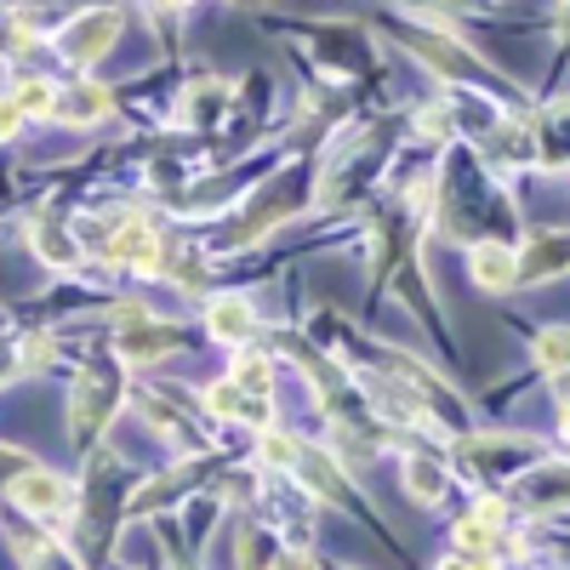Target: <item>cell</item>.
<instances>
[{"instance_id": "cell-21", "label": "cell", "mask_w": 570, "mask_h": 570, "mask_svg": "<svg viewBox=\"0 0 570 570\" xmlns=\"http://www.w3.org/2000/svg\"><path fill=\"white\" fill-rule=\"evenodd\" d=\"M440 570H497V564H491L485 553H462V559H445Z\"/></svg>"}, {"instance_id": "cell-12", "label": "cell", "mask_w": 570, "mask_h": 570, "mask_svg": "<svg viewBox=\"0 0 570 570\" xmlns=\"http://www.w3.org/2000/svg\"><path fill=\"white\" fill-rule=\"evenodd\" d=\"M52 109H58L69 126H91V120L109 115V91H104V86H75V91H63Z\"/></svg>"}, {"instance_id": "cell-11", "label": "cell", "mask_w": 570, "mask_h": 570, "mask_svg": "<svg viewBox=\"0 0 570 570\" xmlns=\"http://www.w3.org/2000/svg\"><path fill=\"white\" fill-rule=\"evenodd\" d=\"M416 52H428V63H434L440 75H456V80H468V75H480V63H473L456 40H445V35H416Z\"/></svg>"}, {"instance_id": "cell-6", "label": "cell", "mask_w": 570, "mask_h": 570, "mask_svg": "<svg viewBox=\"0 0 570 570\" xmlns=\"http://www.w3.org/2000/svg\"><path fill=\"white\" fill-rule=\"evenodd\" d=\"M12 502L23 508V513H63L69 508V480H58V473H46V468H29V473H18L12 480Z\"/></svg>"}, {"instance_id": "cell-13", "label": "cell", "mask_w": 570, "mask_h": 570, "mask_svg": "<svg viewBox=\"0 0 570 570\" xmlns=\"http://www.w3.org/2000/svg\"><path fill=\"white\" fill-rule=\"evenodd\" d=\"M206 411L223 416V422H268L240 389H234V383H212V389H206Z\"/></svg>"}, {"instance_id": "cell-19", "label": "cell", "mask_w": 570, "mask_h": 570, "mask_svg": "<svg viewBox=\"0 0 570 570\" xmlns=\"http://www.w3.org/2000/svg\"><path fill=\"white\" fill-rule=\"evenodd\" d=\"M263 456H268V462H279V468H292V462H297V440L268 434V440H263Z\"/></svg>"}, {"instance_id": "cell-7", "label": "cell", "mask_w": 570, "mask_h": 570, "mask_svg": "<svg viewBox=\"0 0 570 570\" xmlns=\"http://www.w3.org/2000/svg\"><path fill=\"white\" fill-rule=\"evenodd\" d=\"M564 263H570V240H564V234H537V240L525 246V257H513V268H519V279H525V285L559 274Z\"/></svg>"}, {"instance_id": "cell-22", "label": "cell", "mask_w": 570, "mask_h": 570, "mask_svg": "<svg viewBox=\"0 0 570 570\" xmlns=\"http://www.w3.org/2000/svg\"><path fill=\"white\" fill-rule=\"evenodd\" d=\"M274 570H314V559L308 553H285V559H274Z\"/></svg>"}, {"instance_id": "cell-4", "label": "cell", "mask_w": 570, "mask_h": 570, "mask_svg": "<svg viewBox=\"0 0 570 570\" xmlns=\"http://www.w3.org/2000/svg\"><path fill=\"white\" fill-rule=\"evenodd\" d=\"M115 35H120V12H86V18H75L58 35V52L69 63H91V58H104L115 46Z\"/></svg>"}, {"instance_id": "cell-16", "label": "cell", "mask_w": 570, "mask_h": 570, "mask_svg": "<svg viewBox=\"0 0 570 570\" xmlns=\"http://www.w3.org/2000/svg\"><path fill=\"white\" fill-rule=\"evenodd\" d=\"M35 252L52 263V268H69L75 263V240H69L58 223H35Z\"/></svg>"}, {"instance_id": "cell-1", "label": "cell", "mask_w": 570, "mask_h": 570, "mask_svg": "<svg viewBox=\"0 0 570 570\" xmlns=\"http://www.w3.org/2000/svg\"><path fill=\"white\" fill-rule=\"evenodd\" d=\"M115 394H120V383H115V376H104V371H80L75 376V389H69V422H75V440L80 445L109 422Z\"/></svg>"}, {"instance_id": "cell-3", "label": "cell", "mask_w": 570, "mask_h": 570, "mask_svg": "<svg viewBox=\"0 0 570 570\" xmlns=\"http://www.w3.org/2000/svg\"><path fill=\"white\" fill-rule=\"evenodd\" d=\"M98 252H104L109 263H131V268H142V274H160V268H166V246L155 240V228H142V223L109 228L104 240H98Z\"/></svg>"}, {"instance_id": "cell-10", "label": "cell", "mask_w": 570, "mask_h": 570, "mask_svg": "<svg viewBox=\"0 0 570 570\" xmlns=\"http://www.w3.org/2000/svg\"><path fill=\"white\" fill-rule=\"evenodd\" d=\"M234 389H240L263 416H274V371H268V360H240L234 365V376H228Z\"/></svg>"}, {"instance_id": "cell-20", "label": "cell", "mask_w": 570, "mask_h": 570, "mask_svg": "<svg viewBox=\"0 0 570 570\" xmlns=\"http://www.w3.org/2000/svg\"><path fill=\"white\" fill-rule=\"evenodd\" d=\"M18 126H23V109H18L12 98H0V142H7V137H12Z\"/></svg>"}, {"instance_id": "cell-9", "label": "cell", "mask_w": 570, "mask_h": 570, "mask_svg": "<svg viewBox=\"0 0 570 570\" xmlns=\"http://www.w3.org/2000/svg\"><path fill=\"white\" fill-rule=\"evenodd\" d=\"M206 325L217 331L223 343H246L252 337V303L246 297H212V308H206Z\"/></svg>"}, {"instance_id": "cell-14", "label": "cell", "mask_w": 570, "mask_h": 570, "mask_svg": "<svg viewBox=\"0 0 570 570\" xmlns=\"http://www.w3.org/2000/svg\"><path fill=\"white\" fill-rule=\"evenodd\" d=\"M497 525H502V502H480V508H473L468 519H462V525H456V542L462 548H491V537H497Z\"/></svg>"}, {"instance_id": "cell-15", "label": "cell", "mask_w": 570, "mask_h": 570, "mask_svg": "<svg viewBox=\"0 0 570 570\" xmlns=\"http://www.w3.org/2000/svg\"><path fill=\"white\" fill-rule=\"evenodd\" d=\"M405 491H411L416 502H440V491H445V473H440V462L416 456V462L405 468Z\"/></svg>"}, {"instance_id": "cell-8", "label": "cell", "mask_w": 570, "mask_h": 570, "mask_svg": "<svg viewBox=\"0 0 570 570\" xmlns=\"http://www.w3.org/2000/svg\"><path fill=\"white\" fill-rule=\"evenodd\" d=\"M513 257L519 252H508V246H497V240H485V246H473V257H468V268H473V279L485 285V292H508V285L519 279V268H513Z\"/></svg>"}, {"instance_id": "cell-18", "label": "cell", "mask_w": 570, "mask_h": 570, "mask_svg": "<svg viewBox=\"0 0 570 570\" xmlns=\"http://www.w3.org/2000/svg\"><path fill=\"white\" fill-rule=\"evenodd\" d=\"M12 104H18L23 115H46V109H52V104H58V91H52V86H46V80H23Z\"/></svg>"}, {"instance_id": "cell-17", "label": "cell", "mask_w": 570, "mask_h": 570, "mask_svg": "<svg viewBox=\"0 0 570 570\" xmlns=\"http://www.w3.org/2000/svg\"><path fill=\"white\" fill-rule=\"evenodd\" d=\"M537 365L548 371V376H559L564 365H570V331H542V337H537Z\"/></svg>"}, {"instance_id": "cell-2", "label": "cell", "mask_w": 570, "mask_h": 570, "mask_svg": "<svg viewBox=\"0 0 570 570\" xmlns=\"http://www.w3.org/2000/svg\"><path fill=\"white\" fill-rule=\"evenodd\" d=\"M297 206H303V177H297V171H279V177L263 188V200H257V206H246L240 228H234V240H257L263 228H274L279 217H292Z\"/></svg>"}, {"instance_id": "cell-5", "label": "cell", "mask_w": 570, "mask_h": 570, "mask_svg": "<svg viewBox=\"0 0 570 570\" xmlns=\"http://www.w3.org/2000/svg\"><path fill=\"white\" fill-rule=\"evenodd\" d=\"M120 325H131V331H115V354L120 360H155V354L177 348V331L149 320L142 308H120Z\"/></svg>"}, {"instance_id": "cell-23", "label": "cell", "mask_w": 570, "mask_h": 570, "mask_svg": "<svg viewBox=\"0 0 570 570\" xmlns=\"http://www.w3.org/2000/svg\"><path fill=\"white\" fill-rule=\"evenodd\" d=\"M166 7H183V0H166Z\"/></svg>"}]
</instances>
